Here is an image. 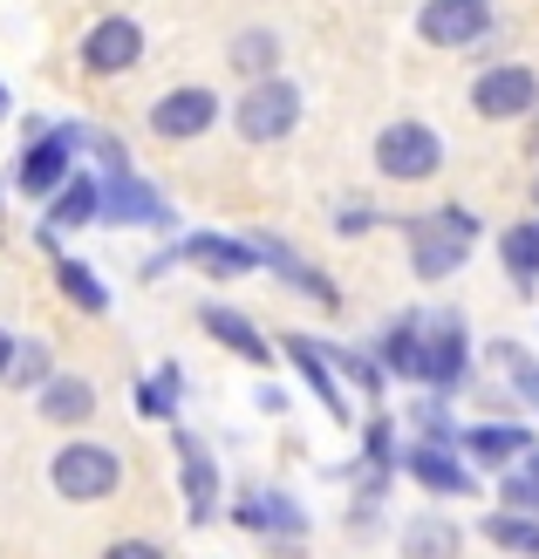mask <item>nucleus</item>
Instances as JSON below:
<instances>
[{"mask_svg":"<svg viewBox=\"0 0 539 559\" xmlns=\"http://www.w3.org/2000/svg\"><path fill=\"white\" fill-rule=\"evenodd\" d=\"M48 485H55V498H69V506H103V498H117L124 464H117V451H109V443L75 437V443H62V451H55Z\"/></svg>","mask_w":539,"mask_h":559,"instance_id":"obj_1","label":"nucleus"},{"mask_svg":"<svg viewBox=\"0 0 539 559\" xmlns=\"http://www.w3.org/2000/svg\"><path fill=\"white\" fill-rule=\"evenodd\" d=\"M376 171L396 178V185L437 178V171H444V136H437L431 123H417V117H396V123L376 136Z\"/></svg>","mask_w":539,"mask_h":559,"instance_id":"obj_2","label":"nucleus"},{"mask_svg":"<svg viewBox=\"0 0 539 559\" xmlns=\"http://www.w3.org/2000/svg\"><path fill=\"white\" fill-rule=\"evenodd\" d=\"M294 123H301V90L288 75L253 82V90L239 96V109H233L239 144H280V136H294Z\"/></svg>","mask_w":539,"mask_h":559,"instance_id":"obj_3","label":"nucleus"},{"mask_svg":"<svg viewBox=\"0 0 539 559\" xmlns=\"http://www.w3.org/2000/svg\"><path fill=\"white\" fill-rule=\"evenodd\" d=\"M532 103H539V75L526 62H492V69H478V82H471V109L485 123L532 117Z\"/></svg>","mask_w":539,"mask_h":559,"instance_id":"obj_4","label":"nucleus"},{"mask_svg":"<svg viewBox=\"0 0 539 559\" xmlns=\"http://www.w3.org/2000/svg\"><path fill=\"white\" fill-rule=\"evenodd\" d=\"M103 226H151V233H172L178 212L164 191H151L137 171H109L103 178Z\"/></svg>","mask_w":539,"mask_h":559,"instance_id":"obj_5","label":"nucleus"},{"mask_svg":"<svg viewBox=\"0 0 539 559\" xmlns=\"http://www.w3.org/2000/svg\"><path fill=\"white\" fill-rule=\"evenodd\" d=\"M75 144H82V123H62V130H48V136H35L27 144V157H21V191L27 199H55L69 178H75Z\"/></svg>","mask_w":539,"mask_h":559,"instance_id":"obj_6","label":"nucleus"},{"mask_svg":"<svg viewBox=\"0 0 539 559\" xmlns=\"http://www.w3.org/2000/svg\"><path fill=\"white\" fill-rule=\"evenodd\" d=\"M417 35L431 48H478L492 35V0H423Z\"/></svg>","mask_w":539,"mask_h":559,"instance_id":"obj_7","label":"nucleus"},{"mask_svg":"<svg viewBox=\"0 0 539 559\" xmlns=\"http://www.w3.org/2000/svg\"><path fill=\"white\" fill-rule=\"evenodd\" d=\"M219 123V96L198 90V82H185V90H164L151 103V136H164V144H191V136H206Z\"/></svg>","mask_w":539,"mask_h":559,"instance_id":"obj_8","label":"nucleus"},{"mask_svg":"<svg viewBox=\"0 0 539 559\" xmlns=\"http://www.w3.org/2000/svg\"><path fill=\"white\" fill-rule=\"evenodd\" d=\"M144 62V27L130 14H103L90 35H82V69L90 75H130Z\"/></svg>","mask_w":539,"mask_h":559,"instance_id":"obj_9","label":"nucleus"},{"mask_svg":"<svg viewBox=\"0 0 539 559\" xmlns=\"http://www.w3.org/2000/svg\"><path fill=\"white\" fill-rule=\"evenodd\" d=\"M417 382H431L437 396H458L465 389V321L458 314H437L431 328H423V369Z\"/></svg>","mask_w":539,"mask_h":559,"instance_id":"obj_10","label":"nucleus"},{"mask_svg":"<svg viewBox=\"0 0 539 559\" xmlns=\"http://www.w3.org/2000/svg\"><path fill=\"white\" fill-rule=\"evenodd\" d=\"M403 233H410V266H417V280H450V273L465 266V253H471V239L450 233L444 218H403Z\"/></svg>","mask_w":539,"mask_h":559,"instance_id":"obj_11","label":"nucleus"},{"mask_svg":"<svg viewBox=\"0 0 539 559\" xmlns=\"http://www.w3.org/2000/svg\"><path fill=\"white\" fill-rule=\"evenodd\" d=\"M458 451L471 457V464H485V471H505V464H519V457H532L539 443H532V430L526 424H471L465 437H458Z\"/></svg>","mask_w":539,"mask_h":559,"instance_id":"obj_12","label":"nucleus"},{"mask_svg":"<svg viewBox=\"0 0 539 559\" xmlns=\"http://www.w3.org/2000/svg\"><path fill=\"white\" fill-rule=\"evenodd\" d=\"M198 328H206L219 348H233L239 361H253V369H267V361H273V342H267V334H260V328H253V321L239 314V307H219V300H206V307H198Z\"/></svg>","mask_w":539,"mask_h":559,"instance_id":"obj_13","label":"nucleus"},{"mask_svg":"<svg viewBox=\"0 0 539 559\" xmlns=\"http://www.w3.org/2000/svg\"><path fill=\"white\" fill-rule=\"evenodd\" d=\"M172 443H178V464H185V498H191L185 519H191V525H212V512H219V464H212V451H206V443H198L191 430H178Z\"/></svg>","mask_w":539,"mask_h":559,"instance_id":"obj_14","label":"nucleus"},{"mask_svg":"<svg viewBox=\"0 0 539 559\" xmlns=\"http://www.w3.org/2000/svg\"><path fill=\"white\" fill-rule=\"evenodd\" d=\"M239 525H253V533H267V539H280V546H301L307 539V512L294 506L288 491H260V498H246L239 506Z\"/></svg>","mask_w":539,"mask_h":559,"instance_id":"obj_15","label":"nucleus"},{"mask_svg":"<svg viewBox=\"0 0 539 559\" xmlns=\"http://www.w3.org/2000/svg\"><path fill=\"white\" fill-rule=\"evenodd\" d=\"M410 478L431 498H471V471L458 464V451H437V443H417L410 451Z\"/></svg>","mask_w":539,"mask_h":559,"instance_id":"obj_16","label":"nucleus"},{"mask_svg":"<svg viewBox=\"0 0 539 559\" xmlns=\"http://www.w3.org/2000/svg\"><path fill=\"white\" fill-rule=\"evenodd\" d=\"M260 260H267V266H273L280 280H288L294 294H307L315 307H328V314H335V307H342V287H335V280H321V273L307 266V260H294V253H288V246H280V239H260Z\"/></svg>","mask_w":539,"mask_h":559,"instance_id":"obj_17","label":"nucleus"},{"mask_svg":"<svg viewBox=\"0 0 539 559\" xmlns=\"http://www.w3.org/2000/svg\"><path fill=\"white\" fill-rule=\"evenodd\" d=\"M42 416H48V424H62V430L90 424V416H96V382H82V376H48V382H42Z\"/></svg>","mask_w":539,"mask_h":559,"instance_id":"obj_18","label":"nucleus"},{"mask_svg":"<svg viewBox=\"0 0 539 559\" xmlns=\"http://www.w3.org/2000/svg\"><path fill=\"white\" fill-rule=\"evenodd\" d=\"M185 260L191 266H206L212 280H246L253 273V246H239V239H219V233H198V239H185Z\"/></svg>","mask_w":539,"mask_h":559,"instance_id":"obj_19","label":"nucleus"},{"mask_svg":"<svg viewBox=\"0 0 539 559\" xmlns=\"http://www.w3.org/2000/svg\"><path fill=\"white\" fill-rule=\"evenodd\" d=\"M288 355L301 361V376H307V389L321 396V409L335 416V424H349V396H342V382H335V361H321V348L307 342V334H288Z\"/></svg>","mask_w":539,"mask_h":559,"instance_id":"obj_20","label":"nucleus"},{"mask_svg":"<svg viewBox=\"0 0 539 559\" xmlns=\"http://www.w3.org/2000/svg\"><path fill=\"white\" fill-rule=\"evenodd\" d=\"M225 69L246 75V82H267L280 69V35H273V27H239L233 48H225Z\"/></svg>","mask_w":539,"mask_h":559,"instance_id":"obj_21","label":"nucleus"},{"mask_svg":"<svg viewBox=\"0 0 539 559\" xmlns=\"http://www.w3.org/2000/svg\"><path fill=\"white\" fill-rule=\"evenodd\" d=\"M376 361L417 382V369H423V321H417V314H396V321L383 328V342H376Z\"/></svg>","mask_w":539,"mask_h":559,"instance_id":"obj_22","label":"nucleus"},{"mask_svg":"<svg viewBox=\"0 0 539 559\" xmlns=\"http://www.w3.org/2000/svg\"><path fill=\"white\" fill-rule=\"evenodd\" d=\"M103 212V185L96 178H69L62 191H55V199H48V233H69V226H90V218Z\"/></svg>","mask_w":539,"mask_h":559,"instance_id":"obj_23","label":"nucleus"},{"mask_svg":"<svg viewBox=\"0 0 539 559\" xmlns=\"http://www.w3.org/2000/svg\"><path fill=\"white\" fill-rule=\"evenodd\" d=\"M458 546H465V533L450 519H437V512L403 525V559H458Z\"/></svg>","mask_w":539,"mask_h":559,"instance_id":"obj_24","label":"nucleus"},{"mask_svg":"<svg viewBox=\"0 0 539 559\" xmlns=\"http://www.w3.org/2000/svg\"><path fill=\"white\" fill-rule=\"evenodd\" d=\"M499 260H505V273H513L519 287H532V280H539V218H519V226H505Z\"/></svg>","mask_w":539,"mask_h":559,"instance_id":"obj_25","label":"nucleus"},{"mask_svg":"<svg viewBox=\"0 0 539 559\" xmlns=\"http://www.w3.org/2000/svg\"><path fill=\"white\" fill-rule=\"evenodd\" d=\"M499 552H519V559H539V525L526 519V512H492L485 525H478Z\"/></svg>","mask_w":539,"mask_h":559,"instance_id":"obj_26","label":"nucleus"},{"mask_svg":"<svg viewBox=\"0 0 539 559\" xmlns=\"http://www.w3.org/2000/svg\"><path fill=\"white\" fill-rule=\"evenodd\" d=\"M55 287H62L69 307H82V314H103V307H109V287L82 260H55Z\"/></svg>","mask_w":539,"mask_h":559,"instance_id":"obj_27","label":"nucleus"},{"mask_svg":"<svg viewBox=\"0 0 539 559\" xmlns=\"http://www.w3.org/2000/svg\"><path fill=\"white\" fill-rule=\"evenodd\" d=\"M492 361H499L505 376H513V389H519V396L539 409V361H532L526 348H513V342H499V348H492Z\"/></svg>","mask_w":539,"mask_h":559,"instance_id":"obj_28","label":"nucleus"},{"mask_svg":"<svg viewBox=\"0 0 539 559\" xmlns=\"http://www.w3.org/2000/svg\"><path fill=\"white\" fill-rule=\"evenodd\" d=\"M362 464H368V471H389V464H396V424H389V416L362 424Z\"/></svg>","mask_w":539,"mask_h":559,"instance_id":"obj_29","label":"nucleus"},{"mask_svg":"<svg viewBox=\"0 0 539 559\" xmlns=\"http://www.w3.org/2000/svg\"><path fill=\"white\" fill-rule=\"evenodd\" d=\"M417 430H423V443H437V451H458V430H450V416H444V396L417 403Z\"/></svg>","mask_w":539,"mask_h":559,"instance_id":"obj_30","label":"nucleus"},{"mask_svg":"<svg viewBox=\"0 0 539 559\" xmlns=\"http://www.w3.org/2000/svg\"><path fill=\"white\" fill-rule=\"evenodd\" d=\"M328 361H335V369H342L355 389H376V396H383V361H376V355H355V348H328Z\"/></svg>","mask_w":539,"mask_h":559,"instance_id":"obj_31","label":"nucleus"},{"mask_svg":"<svg viewBox=\"0 0 539 559\" xmlns=\"http://www.w3.org/2000/svg\"><path fill=\"white\" fill-rule=\"evenodd\" d=\"M137 409H144V416H172V409H178V369H172V361H164V369L144 382V396H137Z\"/></svg>","mask_w":539,"mask_h":559,"instance_id":"obj_32","label":"nucleus"},{"mask_svg":"<svg viewBox=\"0 0 539 559\" xmlns=\"http://www.w3.org/2000/svg\"><path fill=\"white\" fill-rule=\"evenodd\" d=\"M82 144L96 151V164H103V171H130V144H124L117 130H90V123H82Z\"/></svg>","mask_w":539,"mask_h":559,"instance_id":"obj_33","label":"nucleus"},{"mask_svg":"<svg viewBox=\"0 0 539 559\" xmlns=\"http://www.w3.org/2000/svg\"><path fill=\"white\" fill-rule=\"evenodd\" d=\"M8 376H14L21 389H27V382H35V389H42V382H48V355H42V348H21V355H14V369H8Z\"/></svg>","mask_w":539,"mask_h":559,"instance_id":"obj_34","label":"nucleus"},{"mask_svg":"<svg viewBox=\"0 0 539 559\" xmlns=\"http://www.w3.org/2000/svg\"><path fill=\"white\" fill-rule=\"evenodd\" d=\"M103 559H164V546H151V539H117V546H103Z\"/></svg>","mask_w":539,"mask_h":559,"instance_id":"obj_35","label":"nucleus"},{"mask_svg":"<svg viewBox=\"0 0 539 559\" xmlns=\"http://www.w3.org/2000/svg\"><path fill=\"white\" fill-rule=\"evenodd\" d=\"M368 226H376V212H368V205H349L342 218H335V233H342V239H362Z\"/></svg>","mask_w":539,"mask_h":559,"instance_id":"obj_36","label":"nucleus"},{"mask_svg":"<svg viewBox=\"0 0 539 559\" xmlns=\"http://www.w3.org/2000/svg\"><path fill=\"white\" fill-rule=\"evenodd\" d=\"M437 218H444V226H450V233H465V239H478V218H471L465 205H444Z\"/></svg>","mask_w":539,"mask_h":559,"instance_id":"obj_37","label":"nucleus"},{"mask_svg":"<svg viewBox=\"0 0 539 559\" xmlns=\"http://www.w3.org/2000/svg\"><path fill=\"white\" fill-rule=\"evenodd\" d=\"M172 260H178L172 246H164V253H151V260H144V280H164V273H172Z\"/></svg>","mask_w":539,"mask_h":559,"instance_id":"obj_38","label":"nucleus"},{"mask_svg":"<svg viewBox=\"0 0 539 559\" xmlns=\"http://www.w3.org/2000/svg\"><path fill=\"white\" fill-rule=\"evenodd\" d=\"M14 355H21V348H14V334L0 328V382H8V369H14Z\"/></svg>","mask_w":539,"mask_h":559,"instance_id":"obj_39","label":"nucleus"},{"mask_svg":"<svg viewBox=\"0 0 539 559\" xmlns=\"http://www.w3.org/2000/svg\"><path fill=\"white\" fill-rule=\"evenodd\" d=\"M0 117H8V90H0Z\"/></svg>","mask_w":539,"mask_h":559,"instance_id":"obj_40","label":"nucleus"}]
</instances>
